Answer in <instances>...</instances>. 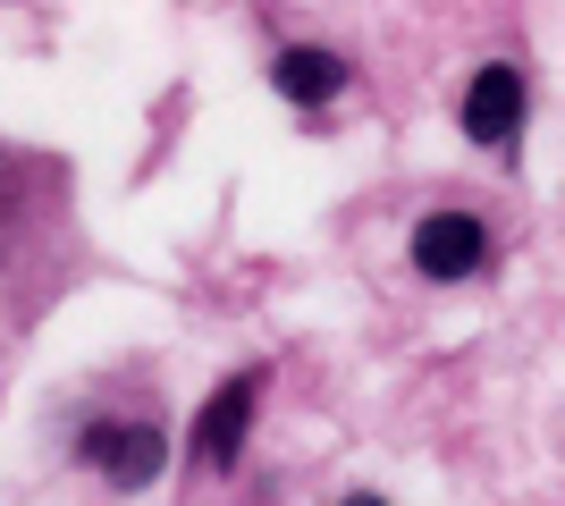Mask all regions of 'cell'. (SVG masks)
Returning <instances> with one entry per match:
<instances>
[{
    "label": "cell",
    "mask_w": 565,
    "mask_h": 506,
    "mask_svg": "<svg viewBox=\"0 0 565 506\" xmlns=\"http://www.w3.org/2000/svg\"><path fill=\"white\" fill-rule=\"evenodd\" d=\"M85 464H94L110 489H152L161 482V464H169V439H161V422H94L85 431Z\"/></svg>",
    "instance_id": "1"
},
{
    "label": "cell",
    "mask_w": 565,
    "mask_h": 506,
    "mask_svg": "<svg viewBox=\"0 0 565 506\" xmlns=\"http://www.w3.org/2000/svg\"><path fill=\"white\" fill-rule=\"evenodd\" d=\"M523 68H507V60H490V68H472L465 85V136L481 152H515L523 144Z\"/></svg>",
    "instance_id": "2"
},
{
    "label": "cell",
    "mask_w": 565,
    "mask_h": 506,
    "mask_svg": "<svg viewBox=\"0 0 565 506\" xmlns=\"http://www.w3.org/2000/svg\"><path fill=\"white\" fill-rule=\"evenodd\" d=\"M481 262H490V228L472 212H430L423 228H414V270L439 279V288H448V279H472Z\"/></svg>",
    "instance_id": "3"
},
{
    "label": "cell",
    "mask_w": 565,
    "mask_h": 506,
    "mask_svg": "<svg viewBox=\"0 0 565 506\" xmlns=\"http://www.w3.org/2000/svg\"><path fill=\"white\" fill-rule=\"evenodd\" d=\"M254 406H262V372L220 380L212 397H203V413H194V456L203 464H236V448H245V431H254Z\"/></svg>",
    "instance_id": "4"
},
{
    "label": "cell",
    "mask_w": 565,
    "mask_h": 506,
    "mask_svg": "<svg viewBox=\"0 0 565 506\" xmlns=\"http://www.w3.org/2000/svg\"><path fill=\"white\" fill-rule=\"evenodd\" d=\"M270 85H279L287 101H305V110H330V101L347 94V60H338L330 43H287L279 60H270Z\"/></svg>",
    "instance_id": "5"
},
{
    "label": "cell",
    "mask_w": 565,
    "mask_h": 506,
    "mask_svg": "<svg viewBox=\"0 0 565 506\" xmlns=\"http://www.w3.org/2000/svg\"><path fill=\"white\" fill-rule=\"evenodd\" d=\"M338 506H388V498H338Z\"/></svg>",
    "instance_id": "6"
}]
</instances>
